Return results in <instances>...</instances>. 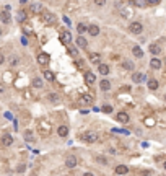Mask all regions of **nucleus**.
I'll return each mask as SVG.
<instances>
[{
    "label": "nucleus",
    "mask_w": 166,
    "mask_h": 176,
    "mask_svg": "<svg viewBox=\"0 0 166 176\" xmlns=\"http://www.w3.org/2000/svg\"><path fill=\"white\" fill-rule=\"evenodd\" d=\"M129 31L132 34H140L142 31H143V26H142V23H138V21H134V23H130V26H129Z\"/></svg>",
    "instance_id": "1"
},
{
    "label": "nucleus",
    "mask_w": 166,
    "mask_h": 176,
    "mask_svg": "<svg viewBox=\"0 0 166 176\" xmlns=\"http://www.w3.org/2000/svg\"><path fill=\"white\" fill-rule=\"evenodd\" d=\"M82 139L85 140V142L93 144V142H96V140H98V134H96V132H85L82 135Z\"/></svg>",
    "instance_id": "2"
},
{
    "label": "nucleus",
    "mask_w": 166,
    "mask_h": 176,
    "mask_svg": "<svg viewBox=\"0 0 166 176\" xmlns=\"http://www.w3.org/2000/svg\"><path fill=\"white\" fill-rule=\"evenodd\" d=\"M0 144H2L3 147H12V144H13V137L10 135V134H3L2 139H0Z\"/></svg>",
    "instance_id": "3"
},
{
    "label": "nucleus",
    "mask_w": 166,
    "mask_h": 176,
    "mask_svg": "<svg viewBox=\"0 0 166 176\" xmlns=\"http://www.w3.org/2000/svg\"><path fill=\"white\" fill-rule=\"evenodd\" d=\"M132 82L134 83H143V82H147V77H145V74L135 72V74L132 75Z\"/></svg>",
    "instance_id": "4"
},
{
    "label": "nucleus",
    "mask_w": 166,
    "mask_h": 176,
    "mask_svg": "<svg viewBox=\"0 0 166 176\" xmlns=\"http://www.w3.org/2000/svg\"><path fill=\"white\" fill-rule=\"evenodd\" d=\"M91 101H93V98H91L90 95H82L80 98H78V101H77V103H78L80 106H86V105H90Z\"/></svg>",
    "instance_id": "5"
},
{
    "label": "nucleus",
    "mask_w": 166,
    "mask_h": 176,
    "mask_svg": "<svg viewBox=\"0 0 166 176\" xmlns=\"http://www.w3.org/2000/svg\"><path fill=\"white\" fill-rule=\"evenodd\" d=\"M60 43H64V44H70V43H72V34H70V31H64V33L60 34Z\"/></svg>",
    "instance_id": "6"
},
{
    "label": "nucleus",
    "mask_w": 166,
    "mask_h": 176,
    "mask_svg": "<svg viewBox=\"0 0 166 176\" xmlns=\"http://www.w3.org/2000/svg\"><path fill=\"white\" fill-rule=\"evenodd\" d=\"M47 62H49V56H47L46 52L37 54V64L39 65H47Z\"/></svg>",
    "instance_id": "7"
},
{
    "label": "nucleus",
    "mask_w": 166,
    "mask_h": 176,
    "mask_svg": "<svg viewBox=\"0 0 166 176\" xmlns=\"http://www.w3.org/2000/svg\"><path fill=\"white\" fill-rule=\"evenodd\" d=\"M116 119L119 121V122H122V124H127V122H129V114L124 113V111H120V113H117V114H116Z\"/></svg>",
    "instance_id": "8"
},
{
    "label": "nucleus",
    "mask_w": 166,
    "mask_h": 176,
    "mask_svg": "<svg viewBox=\"0 0 166 176\" xmlns=\"http://www.w3.org/2000/svg\"><path fill=\"white\" fill-rule=\"evenodd\" d=\"M96 82V75L91 74V72H86L85 74V83L86 85H93Z\"/></svg>",
    "instance_id": "9"
},
{
    "label": "nucleus",
    "mask_w": 166,
    "mask_h": 176,
    "mask_svg": "<svg viewBox=\"0 0 166 176\" xmlns=\"http://www.w3.org/2000/svg\"><path fill=\"white\" fill-rule=\"evenodd\" d=\"M77 165H78L77 157H68L67 160H65V166H67V168H75Z\"/></svg>",
    "instance_id": "10"
},
{
    "label": "nucleus",
    "mask_w": 166,
    "mask_h": 176,
    "mask_svg": "<svg viewBox=\"0 0 166 176\" xmlns=\"http://www.w3.org/2000/svg\"><path fill=\"white\" fill-rule=\"evenodd\" d=\"M114 171H116V175H127L129 173V168H127L126 165H117Z\"/></svg>",
    "instance_id": "11"
},
{
    "label": "nucleus",
    "mask_w": 166,
    "mask_h": 176,
    "mask_svg": "<svg viewBox=\"0 0 166 176\" xmlns=\"http://www.w3.org/2000/svg\"><path fill=\"white\" fill-rule=\"evenodd\" d=\"M150 67L151 68H155V70H158V68H161V60L158 57H153L150 60Z\"/></svg>",
    "instance_id": "12"
},
{
    "label": "nucleus",
    "mask_w": 166,
    "mask_h": 176,
    "mask_svg": "<svg viewBox=\"0 0 166 176\" xmlns=\"http://www.w3.org/2000/svg\"><path fill=\"white\" fill-rule=\"evenodd\" d=\"M68 130H70V129H68V126H60V127L57 129L59 137H67V135H68Z\"/></svg>",
    "instance_id": "13"
},
{
    "label": "nucleus",
    "mask_w": 166,
    "mask_h": 176,
    "mask_svg": "<svg viewBox=\"0 0 166 176\" xmlns=\"http://www.w3.org/2000/svg\"><path fill=\"white\" fill-rule=\"evenodd\" d=\"M0 20H2L3 23H10V20H12V15H10V12H5V10H3L2 13H0Z\"/></svg>",
    "instance_id": "14"
},
{
    "label": "nucleus",
    "mask_w": 166,
    "mask_h": 176,
    "mask_svg": "<svg viewBox=\"0 0 166 176\" xmlns=\"http://www.w3.org/2000/svg\"><path fill=\"white\" fill-rule=\"evenodd\" d=\"M132 54H134L137 59H142V57H143V51H142L140 46H134V47H132Z\"/></svg>",
    "instance_id": "15"
},
{
    "label": "nucleus",
    "mask_w": 166,
    "mask_h": 176,
    "mask_svg": "<svg viewBox=\"0 0 166 176\" xmlns=\"http://www.w3.org/2000/svg\"><path fill=\"white\" fill-rule=\"evenodd\" d=\"M98 70H99V74H101V75H108L109 72H111L108 64H99L98 65Z\"/></svg>",
    "instance_id": "16"
},
{
    "label": "nucleus",
    "mask_w": 166,
    "mask_h": 176,
    "mask_svg": "<svg viewBox=\"0 0 166 176\" xmlns=\"http://www.w3.org/2000/svg\"><path fill=\"white\" fill-rule=\"evenodd\" d=\"M86 33H90L91 36H98L99 34V26H96V25H90L88 26V31Z\"/></svg>",
    "instance_id": "17"
},
{
    "label": "nucleus",
    "mask_w": 166,
    "mask_h": 176,
    "mask_svg": "<svg viewBox=\"0 0 166 176\" xmlns=\"http://www.w3.org/2000/svg\"><path fill=\"white\" fill-rule=\"evenodd\" d=\"M150 52L153 56H158V54H161V47L158 44H150Z\"/></svg>",
    "instance_id": "18"
},
{
    "label": "nucleus",
    "mask_w": 166,
    "mask_h": 176,
    "mask_svg": "<svg viewBox=\"0 0 166 176\" xmlns=\"http://www.w3.org/2000/svg\"><path fill=\"white\" fill-rule=\"evenodd\" d=\"M99 59H101V56H99V54L98 52H91V54H90V60H91L93 62V64H101V62H99Z\"/></svg>",
    "instance_id": "19"
},
{
    "label": "nucleus",
    "mask_w": 166,
    "mask_h": 176,
    "mask_svg": "<svg viewBox=\"0 0 166 176\" xmlns=\"http://www.w3.org/2000/svg\"><path fill=\"white\" fill-rule=\"evenodd\" d=\"M99 87H101L103 91H108V90H111V82L109 80H101V83H99Z\"/></svg>",
    "instance_id": "20"
},
{
    "label": "nucleus",
    "mask_w": 166,
    "mask_h": 176,
    "mask_svg": "<svg viewBox=\"0 0 166 176\" xmlns=\"http://www.w3.org/2000/svg\"><path fill=\"white\" fill-rule=\"evenodd\" d=\"M31 83H33V87L34 88H43V78H39V77H36V78H33V82H31Z\"/></svg>",
    "instance_id": "21"
},
{
    "label": "nucleus",
    "mask_w": 166,
    "mask_h": 176,
    "mask_svg": "<svg viewBox=\"0 0 166 176\" xmlns=\"http://www.w3.org/2000/svg\"><path fill=\"white\" fill-rule=\"evenodd\" d=\"M43 16H44V21H46V23H52L54 21V15H52V13L43 12Z\"/></svg>",
    "instance_id": "22"
},
{
    "label": "nucleus",
    "mask_w": 166,
    "mask_h": 176,
    "mask_svg": "<svg viewBox=\"0 0 166 176\" xmlns=\"http://www.w3.org/2000/svg\"><path fill=\"white\" fill-rule=\"evenodd\" d=\"M16 20H18L20 23H25V21H26V13L23 12V10H20L18 15H16Z\"/></svg>",
    "instance_id": "23"
},
{
    "label": "nucleus",
    "mask_w": 166,
    "mask_h": 176,
    "mask_svg": "<svg viewBox=\"0 0 166 176\" xmlns=\"http://www.w3.org/2000/svg\"><path fill=\"white\" fill-rule=\"evenodd\" d=\"M77 31L80 34H83V33H86V31H88V26H86L85 23H78V25H77Z\"/></svg>",
    "instance_id": "24"
},
{
    "label": "nucleus",
    "mask_w": 166,
    "mask_h": 176,
    "mask_svg": "<svg viewBox=\"0 0 166 176\" xmlns=\"http://www.w3.org/2000/svg\"><path fill=\"white\" fill-rule=\"evenodd\" d=\"M147 85H148V88H150V90H156L158 88V82L155 80V78H150Z\"/></svg>",
    "instance_id": "25"
},
{
    "label": "nucleus",
    "mask_w": 166,
    "mask_h": 176,
    "mask_svg": "<svg viewBox=\"0 0 166 176\" xmlns=\"http://www.w3.org/2000/svg\"><path fill=\"white\" fill-rule=\"evenodd\" d=\"M44 78H46L47 82H54V74L51 70H44Z\"/></svg>",
    "instance_id": "26"
},
{
    "label": "nucleus",
    "mask_w": 166,
    "mask_h": 176,
    "mask_svg": "<svg viewBox=\"0 0 166 176\" xmlns=\"http://www.w3.org/2000/svg\"><path fill=\"white\" fill-rule=\"evenodd\" d=\"M120 15L126 16V18H129V16L132 15V12H130L129 8H126V7H120Z\"/></svg>",
    "instance_id": "27"
},
{
    "label": "nucleus",
    "mask_w": 166,
    "mask_h": 176,
    "mask_svg": "<svg viewBox=\"0 0 166 176\" xmlns=\"http://www.w3.org/2000/svg\"><path fill=\"white\" fill-rule=\"evenodd\" d=\"M134 5L138 8H143V7H147V0H134Z\"/></svg>",
    "instance_id": "28"
},
{
    "label": "nucleus",
    "mask_w": 166,
    "mask_h": 176,
    "mask_svg": "<svg viewBox=\"0 0 166 176\" xmlns=\"http://www.w3.org/2000/svg\"><path fill=\"white\" fill-rule=\"evenodd\" d=\"M77 44H78V46H80V47H86V44H88V41H86V39H85V38H83V36H80V38H78V39H77Z\"/></svg>",
    "instance_id": "29"
},
{
    "label": "nucleus",
    "mask_w": 166,
    "mask_h": 176,
    "mask_svg": "<svg viewBox=\"0 0 166 176\" xmlns=\"http://www.w3.org/2000/svg\"><path fill=\"white\" fill-rule=\"evenodd\" d=\"M95 160L98 161V163H101V165H108V160H106L104 157H101V155H96V157H95Z\"/></svg>",
    "instance_id": "30"
},
{
    "label": "nucleus",
    "mask_w": 166,
    "mask_h": 176,
    "mask_svg": "<svg viewBox=\"0 0 166 176\" xmlns=\"http://www.w3.org/2000/svg\"><path fill=\"white\" fill-rule=\"evenodd\" d=\"M122 67L126 68V70H134V64H132L130 60H126V62L122 64Z\"/></svg>",
    "instance_id": "31"
},
{
    "label": "nucleus",
    "mask_w": 166,
    "mask_h": 176,
    "mask_svg": "<svg viewBox=\"0 0 166 176\" xmlns=\"http://www.w3.org/2000/svg\"><path fill=\"white\" fill-rule=\"evenodd\" d=\"M101 111L103 113H106V114H111V113H112V106H109V105H104L101 108Z\"/></svg>",
    "instance_id": "32"
},
{
    "label": "nucleus",
    "mask_w": 166,
    "mask_h": 176,
    "mask_svg": "<svg viewBox=\"0 0 166 176\" xmlns=\"http://www.w3.org/2000/svg\"><path fill=\"white\" fill-rule=\"evenodd\" d=\"M25 139L28 140V142H33V140H34L33 132H31V130H26V132H25Z\"/></svg>",
    "instance_id": "33"
},
{
    "label": "nucleus",
    "mask_w": 166,
    "mask_h": 176,
    "mask_svg": "<svg viewBox=\"0 0 166 176\" xmlns=\"http://www.w3.org/2000/svg\"><path fill=\"white\" fill-rule=\"evenodd\" d=\"M49 96V101H52V103H59V96L55 95V93H51V95H47Z\"/></svg>",
    "instance_id": "34"
},
{
    "label": "nucleus",
    "mask_w": 166,
    "mask_h": 176,
    "mask_svg": "<svg viewBox=\"0 0 166 176\" xmlns=\"http://www.w3.org/2000/svg\"><path fill=\"white\" fill-rule=\"evenodd\" d=\"M31 10H33L34 13L41 12V5H39V3H36V5H33V7H31Z\"/></svg>",
    "instance_id": "35"
},
{
    "label": "nucleus",
    "mask_w": 166,
    "mask_h": 176,
    "mask_svg": "<svg viewBox=\"0 0 166 176\" xmlns=\"http://www.w3.org/2000/svg\"><path fill=\"white\" fill-rule=\"evenodd\" d=\"M160 0H147V5H158Z\"/></svg>",
    "instance_id": "36"
},
{
    "label": "nucleus",
    "mask_w": 166,
    "mask_h": 176,
    "mask_svg": "<svg viewBox=\"0 0 166 176\" xmlns=\"http://www.w3.org/2000/svg\"><path fill=\"white\" fill-rule=\"evenodd\" d=\"M16 64H18V59H16V57L10 59V65H16Z\"/></svg>",
    "instance_id": "37"
},
{
    "label": "nucleus",
    "mask_w": 166,
    "mask_h": 176,
    "mask_svg": "<svg viewBox=\"0 0 166 176\" xmlns=\"http://www.w3.org/2000/svg\"><path fill=\"white\" fill-rule=\"evenodd\" d=\"M95 3H96V5H99V7H103L106 3V0H95Z\"/></svg>",
    "instance_id": "38"
},
{
    "label": "nucleus",
    "mask_w": 166,
    "mask_h": 176,
    "mask_svg": "<svg viewBox=\"0 0 166 176\" xmlns=\"http://www.w3.org/2000/svg\"><path fill=\"white\" fill-rule=\"evenodd\" d=\"M21 44H23V46H26V44H28V39H26V38H25V36H23V38H21Z\"/></svg>",
    "instance_id": "39"
},
{
    "label": "nucleus",
    "mask_w": 166,
    "mask_h": 176,
    "mask_svg": "<svg viewBox=\"0 0 166 176\" xmlns=\"http://www.w3.org/2000/svg\"><path fill=\"white\" fill-rule=\"evenodd\" d=\"M3 60H5V57H3L2 54H0V64H3Z\"/></svg>",
    "instance_id": "40"
},
{
    "label": "nucleus",
    "mask_w": 166,
    "mask_h": 176,
    "mask_svg": "<svg viewBox=\"0 0 166 176\" xmlns=\"http://www.w3.org/2000/svg\"><path fill=\"white\" fill-rule=\"evenodd\" d=\"M83 176H93V173H88V171H86V173H83Z\"/></svg>",
    "instance_id": "41"
},
{
    "label": "nucleus",
    "mask_w": 166,
    "mask_h": 176,
    "mask_svg": "<svg viewBox=\"0 0 166 176\" xmlns=\"http://www.w3.org/2000/svg\"><path fill=\"white\" fill-rule=\"evenodd\" d=\"M20 2H21V3H23V5H25V3L28 2V0H20Z\"/></svg>",
    "instance_id": "42"
},
{
    "label": "nucleus",
    "mask_w": 166,
    "mask_h": 176,
    "mask_svg": "<svg viewBox=\"0 0 166 176\" xmlns=\"http://www.w3.org/2000/svg\"><path fill=\"white\" fill-rule=\"evenodd\" d=\"M163 166H165V170H166V161H165V163H163Z\"/></svg>",
    "instance_id": "43"
},
{
    "label": "nucleus",
    "mask_w": 166,
    "mask_h": 176,
    "mask_svg": "<svg viewBox=\"0 0 166 176\" xmlns=\"http://www.w3.org/2000/svg\"><path fill=\"white\" fill-rule=\"evenodd\" d=\"M0 34H2V29H0Z\"/></svg>",
    "instance_id": "44"
},
{
    "label": "nucleus",
    "mask_w": 166,
    "mask_h": 176,
    "mask_svg": "<svg viewBox=\"0 0 166 176\" xmlns=\"http://www.w3.org/2000/svg\"><path fill=\"white\" fill-rule=\"evenodd\" d=\"M165 99H166V96H165Z\"/></svg>",
    "instance_id": "45"
}]
</instances>
